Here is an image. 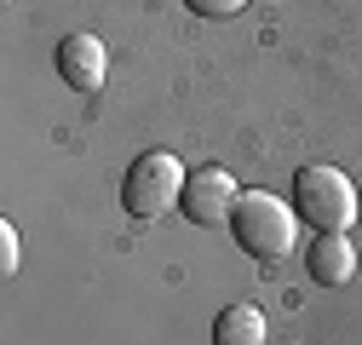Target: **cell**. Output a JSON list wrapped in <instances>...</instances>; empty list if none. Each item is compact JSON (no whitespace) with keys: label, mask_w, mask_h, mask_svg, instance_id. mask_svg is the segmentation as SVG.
Segmentation results:
<instances>
[{"label":"cell","mask_w":362,"mask_h":345,"mask_svg":"<svg viewBox=\"0 0 362 345\" xmlns=\"http://www.w3.org/2000/svg\"><path fill=\"white\" fill-rule=\"evenodd\" d=\"M230 236L247 259H259V265H276V259L293 253L299 242V213L293 201L270 196V190H242L236 213H230Z\"/></svg>","instance_id":"obj_1"},{"label":"cell","mask_w":362,"mask_h":345,"mask_svg":"<svg viewBox=\"0 0 362 345\" xmlns=\"http://www.w3.org/2000/svg\"><path fill=\"white\" fill-rule=\"evenodd\" d=\"M185 161L173 150H144L139 161L127 167V185H121V201L132 219H173V207L185 201Z\"/></svg>","instance_id":"obj_2"},{"label":"cell","mask_w":362,"mask_h":345,"mask_svg":"<svg viewBox=\"0 0 362 345\" xmlns=\"http://www.w3.org/2000/svg\"><path fill=\"white\" fill-rule=\"evenodd\" d=\"M293 213L316 230H351L356 225V185L339 167H299L293 172Z\"/></svg>","instance_id":"obj_3"},{"label":"cell","mask_w":362,"mask_h":345,"mask_svg":"<svg viewBox=\"0 0 362 345\" xmlns=\"http://www.w3.org/2000/svg\"><path fill=\"white\" fill-rule=\"evenodd\" d=\"M242 190H236V172L224 167H202L185 179V201H178V213H185L190 225H230Z\"/></svg>","instance_id":"obj_4"},{"label":"cell","mask_w":362,"mask_h":345,"mask_svg":"<svg viewBox=\"0 0 362 345\" xmlns=\"http://www.w3.org/2000/svg\"><path fill=\"white\" fill-rule=\"evenodd\" d=\"M58 75L75 86V93H98L110 75V52L98 35H64L58 40Z\"/></svg>","instance_id":"obj_5"},{"label":"cell","mask_w":362,"mask_h":345,"mask_svg":"<svg viewBox=\"0 0 362 345\" xmlns=\"http://www.w3.org/2000/svg\"><path fill=\"white\" fill-rule=\"evenodd\" d=\"M305 265H310V282H322V288H345L356 276V247L345 230H316L310 253H305Z\"/></svg>","instance_id":"obj_6"},{"label":"cell","mask_w":362,"mask_h":345,"mask_svg":"<svg viewBox=\"0 0 362 345\" xmlns=\"http://www.w3.org/2000/svg\"><path fill=\"white\" fill-rule=\"evenodd\" d=\"M213 345H264V311L236 299V305H224L218 322H213Z\"/></svg>","instance_id":"obj_7"},{"label":"cell","mask_w":362,"mask_h":345,"mask_svg":"<svg viewBox=\"0 0 362 345\" xmlns=\"http://www.w3.org/2000/svg\"><path fill=\"white\" fill-rule=\"evenodd\" d=\"M185 6H190L196 18H236L247 0H185Z\"/></svg>","instance_id":"obj_8"},{"label":"cell","mask_w":362,"mask_h":345,"mask_svg":"<svg viewBox=\"0 0 362 345\" xmlns=\"http://www.w3.org/2000/svg\"><path fill=\"white\" fill-rule=\"evenodd\" d=\"M0 271H6V276L18 271V230L6 219H0Z\"/></svg>","instance_id":"obj_9"}]
</instances>
